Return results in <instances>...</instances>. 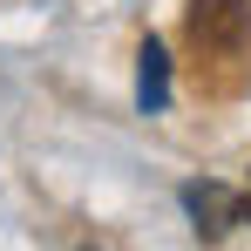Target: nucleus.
I'll list each match as a JSON object with an SVG mask.
<instances>
[{"instance_id":"obj_1","label":"nucleus","mask_w":251,"mask_h":251,"mask_svg":"<svg viewBox=\"0 0 251 251\" xmlns=\"http://www.w3.org/2000/svg\"><path fill=\"white\" fill-rule=\"evenodd\" d=\"M183 41L210 54V61H231L251 48V7L245 0H190L183 7Z\"/></svg>"},{"instance_id":"obj_2","label":"nucleus","mask_w":251,"mask_h":251,"mask_svg":"<svg viewBox=\"0 0 251 251\" xmlns=\"http://www.w3.org/2000/svg\"><path fill=\"white\" fill-rule=\"evenodd\" d=\"M136 109H143V116H163L170 109V54H163L156 34L136 48Z\"/></svg>"},{"instance_id":"obj_3","label":"nucleus","mask_w":251,"mask_h":251,"mask_svg":"<svg viewBox=\"0 0 251 251\" xmlns=\"http://www.w3.org/2000/svg\"><path fill=\"white\" fill-rule=\"evenodd\" d=\"M183 210L197 217V238H217V231L238 224V190H224V183H183Z\"/></svg>"}]
</instances>
